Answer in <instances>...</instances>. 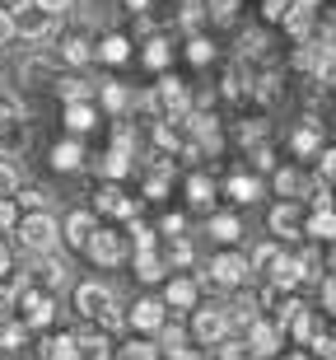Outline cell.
<instances>
[{"label": "cell", "mask_w": 336, "mask_h": 360, "mask_svg": "<svg viewBox=\"0 0 336 360\" xmlns=\"http://www.w3.org/2000/svg\"><path fill=\"white\" fill-rule=\"evenodd\" d=\"M19 243H24L28 253H42V257H47L56 243H61V225H56L47 211H33L24 225H19Z\"/></svg>", "instance_id": "obj_1"}, {"label": "cell", "mask_w": 336, "mask_h": 360, "mask_svg": "<svg viewBox=\"0 0 336 360\" xmlns=\"http://www.w3.org/2000/svg\"><path fill=\"white\" fill-rule=\"evenodd\" d=\"M10 24H14V33H19V38H33V42H42L47 33H52V10H42L38 0H14Z\"/></svg>", "instance_id": "obj_2"}, {"label": "cell", "mask_w": 336, "mask_h": 360, "mask_svg": "<svg viewBox=\"0 0 336 360\" xmlns=\"http://www.w3.org/2000/svg\"><path fill=\"white\" fill-rule=\"evenodd\" d=\"M229 309H220V304H206V309H196L191 314V337L196 342H206V347H215V342H224L229 337Z\"/></svg>", "instance_id": "obj_3"}, {"label": "cell", "mask_w": 336, "mask_h": 360, "mask_svg": "<svg viewBox=\"0 0 336 360\" xmlns=\"http://www.w3.org/2000/svg\"><path fill=\"white\" fill-rule=\"evenodd\" d=\"M75 309H80L84 319H103L112 309V290L103 281H84V285H75Z\"/></svg>", "instance_id": "obj_4"}, {"label": "cell", "mask_w": 336, "mask_h": 360, "mask_svg": "<svg viewBox=\"0 0 336 360\" xmlns=\"http://www.w3.org/2000/svg\"><path fill=\"white\" fill-rule=\"evenodd\" d=\"M248 281V262L234 253H220L215 262H210V285H220V290H234V285H243Z\"/></svg>", "instance_id": "obj_5"}, {"label": "cell", "mask_w": 336, "mask_h": 360, "mask_svg": "<svg viewBox=\"0 0 336 360\" xmlns=\"http://www.w3.org/2000/svg\"><path fill=\"white\" fill-rule=\"evenodd\" d=\"M84 248H89V257H94L98 267H117V262H121V239H117V229H94Z\"/></svg>", "instance_id": "obj_6"}, {"label": "cell", "mask_w": 336, "mask_h": 360, "mask_svg": "<svg viewBox=\"0 0 336 360\" xmlns=\"http://www.w3.org/2000/svg\"><path fill=\"white\" fill-rule=\"evenodd\" d=\"M248 328H253V333H248V351H253V356H276V351H281V328H276V323H248Z\"/></svg>", "instance_id": "obj_7"}, {"label": "cell", "mask_w": 336, "mask_h": 360, "mask_svg": "<svg viewBox=\"0 0 336 360\" xmlns=\"http://www.w3.org/2000/svg\"><path fill=\"white\" fill-rule=\"evenodd\" d=\"M131 328H135V333H145V337H154L163 328V304H159V300H140V304L131 309Z\"/></svg>", "instance_id": "obj_8"}, {"label": "cell", "mask_w": 336, "mask_h": 360, "mask_svg": "<svg viewBox=\"0 0 336 360\" xmlns=\"http://www.w3.org/2000/svg\"><path fill=\"white\" fill-rule=\"evenodd\" d=\"M89 234H94V215H84V211H75L61 225V239L70 243V248H80V243H89Z\"/></svg>", "instance_id": "obj_9"}, {"label": "cell", "mask_w": 336, "mask_h": 360, "mask_svg": "<svg viewBox=\"0 0 336 360\" xmlns=\"http://www.w3.org/2000/svg\"><path fill=\"white\" fill-rule=\"evenodd\" d=\"M24 314H28L33 328H42V323H52V300L38 295V290H24Z\"/></svg>", "instance_id": "obj_10"}, {"label": "cell", "mask_w": 336, "mask_h": 360, "mask_svg": "<svg viewBox=\"0 0 336 360\" xmlns=\"http://www.w3.org/2000/svg\"><path fill=\"white\" fill-rule=\"evenodd\" d=\"M267 276H271V285L290 290V285H299V281H304V262H290V257H281V262H276Z\"/></svg>", "instance_id": "obj_11"}, {"label": "cell", "mask_w": 336, "mask_h": 360, "mask_svg": "<svg viewBox=\"0 0 336 360\" xmlns=\"http://www.w3.org/2000/svg\"><path fill=\"white\" fill-rule=\"evenodd\" d=\"M80 342L75 337H56V342H47V351H42V360H80Z\"/></svg>", "instance_id": "obj_12"}, {"label": "cell", "mask_w": 336, "mask_h": 360, "mask_svg": "<svg viewBox=\"0 0 336 360\" xmlns=\"http://www.w3.org/2000/svg\"><path fill=\"white\" fill-rule=\"evenodd\" d=\"M238 234H243V225L234 220V215H215V220H210V239H220V243H234Z\"/></svg>", "instance_id": "obj_13"}, {"label": "cell", "mask_w": 336, "mask_h": 360, "mask_svg": "<svg viewBox=\"0 0 336 360\" xmlns=\"http://www.w3.org/2000/svg\"><path fill=\"white\" fill-rule=\"evenodd\" d=\"M168 304L173 309H191L196 304V285H191V281H173V285H168Z\"/></svg>", "instance_id": "obj_14"}, {"label": "cell", "mask_w": 336, "mask_h": 360, "mask_svg": "<svg viewBox=\"0 0 336 360\" xmlns=\"http://www.w3.org/2000/svg\"><path fill=\"white\" fill-rule=\"evenodd\" d=\"M135 276H140V281H159L163 276V262L149 253V248H140V257H135Z\"/></svg>", "instance_id": "obj_15"}, {"label": "cell", "mask_w": 336, "mask_h": 360, "mask_svg": "<svg viewBox=\"0 0 336 360\" xmlns=\"http://www.w3.org/2000/svg\"><path fill=\"white\" fill-rule=\"evenodd\" d=\"M271 229H276V234H295V229H299V211H295V206H276Z\"/></svg>", "instance_id": "obj_16"}, {"label": "cell", "mask_w": 336, "mask_h": 360, "mask_svg": "<svg viewBox=\"0 0 336 360\" xmlns=\"http://www.w3.org/2000/svg\"><path fill=\"white\" fill-rule=\"evenodd\" d=\"M257 192H262L257 178H229V197L234 201H257Z\"/></svg>", "instance_id": "obj_17"}, {"label": "cell", "mask_w": 336, "mask_h": 360, "mask_svg": "<svg viewBox=\"0 0 336 360\" xmlns=\"http://www.w3.org/2000/svg\"><path fill=\"white\" fill-rule=\"evenodd\" d=\"M80 160H84V150L75 146V141H66V146H56V150H52V164H56V169H75Z\"/></svg>", "instance_id": "obj_18"}, {"label": "cell", "mask_w": 336, "mask_h": 360, "mask_svg": "<svg viewBox=\"0 0 336 360\" xmlns=\"http://www.w3.org/2000/svg\"><path fill=\"white\" fill-rule=\"evenodd\" d=\"M309 234H318V239H332L336 234V215L327 211V206H318V215L309 220Z\"/></svg>", "instance_id": "obj_19"}, {"label": "cell", "mask_w": 336, "mask_h": 360, "mask_svg": "<svg viewBox=\"0 0 336 360\" xmlns=\"http://www.w3.org/2000/svg\"><path fill=\"white\" fill-rule=\"evenodd\" d=\"M117 360H159V347L154 342H131V347H121Z\"/></svg>", "instance_id": "obj_20"}, {"label": "cell", "mask_w": 336, "mask_h": 360, "mask_svg": "<svg viewBox=\"0 0 336 360\" xmlns=\"http://www.w3.org/2000/svg\"><path fill=\"white\" fill-rule=\"evenodd\" d=\"M215 347H220V360H253V351L243 347V342H229L224 337V342H215Z\"/></svg>", "instance_id": "obj_21"}, {"label": "cell", "mask_w": 336, "mask_h": 360, "mask_svg": "<svg viewBox=\"0 0 336 360\" xmlns=\"http://www.w3.org/2000/svg\"><path fill=\"white\" fill-rule=\"evenodd\" d=\"M98 56H103V61H126V38H108L98 47Z\"/></svg>", "instance_id": "obj_22"}, {"label": "cell", "mask_w": 336, "mask_h": 360, "mask_svg": "<svg viewBox=\"0 0 336 360\" xmlns=\"http://www.w3.org/2000/svg\"><path fill=\"white\" fill-rule=\"evenodd\" d=\"M66 122H70V131H89V127H94V112H89V108H70Z\"/></svg>", "instance_id": "obj_23"}, {"label": "cell", "mask_w": 336, "mask_h": 360, "mask_svg": "<svg viewBox=\"0 0 336 360\" xmlns=\"http://www.w3.org/2000/svg\"><path fill=\"white\" fill-rule=\"evenodd\" d=\"M14 187H19V169H14V164H5V160H0V197H10Z\"/></svg>", "instance_id": "obj_24"}, {"label": "cell", "mask_w": 336, "mask_h": 360, "mask_svg": "<svg viewBox=\"0 0 336 360\" xmlns=\"http://www.w3.org/2000/svg\"><path fill=\"white\" fill-rule=\"evenodd\" d=\"M14 225H19V211H14L10 197H0V234H10Z\"/></svg>", "instance_id": "obj_25"}, {"label": "cell", "mask_w": 336, "mask_h": 360, "mask_svg": "<svg viewBox=\"0 0 336 360\" xmlns=\"http://www.w3.org/2000/svg\"><path fill=\"white\" fill-rule=\"evenodd\" d=\"M187 197H191V206H206V201H210V183H206V178H191Z\"/></svg>", "instance_id": "obj_26"}, {"label": "cell", "mask_w": 336, "mask_h": 360, "mask_svg": "<svg viewBox=\"0 0 336 360\" xmlns=\"http://www.w3.org/2000/svg\"><path fill=\"white\" fill-rule=\"evenodd\" d=\"M19 342H24V328H14V323H10V328H0V356H5V351H14Z\"/></svg>", "instance_id": "obj_27"}, {"label": "cell", "mask_w": 336, "mask_h": 360, "mask_svg": "<svg viewBox=\"0 0 336 360\" xmlns=\"http://www.w3.org/2000/svg\"><path fill=\"white\" fill-rule=\"evenodd\" d=\"M98 211H117V215H131V206H126V201H121L117 192H103V197H98Z\"/></svg>", "instance_id": "obj_28"}, {"label": "cell", "mask_w": 336, "mask_h": 360, "mask_svg": "<svg viewBox=\"0 0 336 360\" xmlns=\"http://www.w3.org/2000/svg\"><path fill=\"white\" fill-rule=\"evenodd\" d=\"M66 61H89V42H84V38H70L66 42Z\"/></svg>", "instance_id": "obj_29"}, {"label": "cell", "mask_w": 336, "mask_h": 360, "mask_svg": "<svg viewBox=\"0 0 336 360\" xmlns=\"http://www.w3.org/2000/svg\"><path fill=\"white\" fill-rule=\"evenodd\" d=\"M47 285H66V262H61V257L47 262Z\"/></svg>", "instance_id": "obj_30"}, {"label": "cell", "mask_w": 336, "mask_h": 360, "mask_svg": "<svg viewBox=\"0 0 336 360\" xmlns=\"http://www.w3.org/2000/svg\"><path fill=\"white\" fill-rule=\"evenodd\" d=\"M313 146H318V131H313V127H309V131H295V150H299V155H309Z\"/></svg>", "instance_id": "obj_31"}, {"label": "cell", "mask_w": 336, "mask_h": 360, "mask_svg": "<svg viewBox=\"0 0 336 360\" xmlns=\"http://www.w3.org/2000/svg\"><path fill=\"white\" fill-rule=\"evenodd\" d=\"M103 98H108V108H126V89H117V84H108Z\"/></svg>", "instance_id": "obj_32"}, {"label": "cell", "mask_w": 336, "mask_h": 360, "mask_svg": "<svg viewBox=\"0 0 336 360\" xmlns=\"http://www.w3.org/2000/svg\"><path fill=\"white\" fill-rule=\"evenodd\" d=\"M103 169H108V174H126V155H108V164H103Z\"/></svg>", "instance_id": "obj_33"}, {"label": "cell", "mask_w": 336, "mask_h": 360, "mask_svg": "<svg viewBox=\"0 0 336 360\" xmlns=\"http://www.w3.org/2000/svg\"><path fill=\"white\" fill-rule=\"evenodd\" d=\"M276 183H281V192H299V174H281Z\"/></svg>", "instance_id": "obj_34"}, {"label": "cell", "mask_w": 336, "mask_h": 360, "mask_svg": "<svg viewBox=\"0 0 336 360\" xmlns=\"http://www.w3.org/2000/svg\"><path fill=\"white\" fill-rule=\"evenodd\" d=\"M5 38H14V24H10V14L0 10V42H5Z\"/></svg>", "instance_id": "obj_35"}, {"label": "cell", "mask_w": 336, "mask_h": 360, "mask_svg": "<svg viewBox=\"0 0 336 360\" xmlns=\"http://www.w3.org/2000/svg\"><path fill=\"white\" fill-rule=\"evenodd\" d=\"M323 300H327V309H336V276L323 285Z\"/></svg>", "instance_id": "obj_36"}, {"label": "cell", "mask_w": 336, "mask_h": 360, "mask_svg": "<svg viewBox=\"0 0 336 360\" xmlns=\"http://www.w3.org/2000/svg\"><path fill=\"white\" fill-rule=\"evenodd\" d=\"M24 201H28V211H42L47 206V197H38V192H24Z\"/></svg>", "instance_id": "obj_37"}, {"label": "cell", "mask_w": 336, "mask_h": 360, "mask_svg": "<svg viewBox=\"0 0 336 360\" xmlns=\"http://www.w3.org/2000/svg\"><path fill=\"white\" fill-rule=\"evenodd\" d=\"M234 5H238V0H215V14H220V19H229V14H234Z\"/></svg>", "instance_id": "obj_38"}, {"label": "cell", "mask_w": 336, "mask_h": 360, "mask_svg": "<svg viewBox=\"0 0 336 360\" xmlns=\"http://www.w3.org/2000/svg\"><path fill=\"white\" fill-rule=\"evenodd\" d=\"M38 5H42V10H52V14H61V10L70 5V0H38Z\"/></svg>", "instance_id": "obj_39"}, {"label": "cell", "mask_w": 336, "mask_h": 360, "mask_svg": "<svg viewBox=\"0 0 336 360\" xmlns=\"http://www.w3.org/2000/svg\"><path fill=\"white\" fill-rule=\"evenodd\" d=\"M10 267V253H5V243H0V271Z\"/></svg>", "instance_id": "obj_40"}, {"label": "cell", "mask_w": 336, "mask_h": 360, "mask_svg": "<svg viewBox=\"0 0 336 360\" xmlns=\"http://www.w3.org/2000/svg\"><path fill=\"white\" fill-rule=\"evenodd\" d=\"M126 5H131V10H145V0H126Z\"/></svg>", "instance_id": "obj_41"}, {"label": "cell", "mask_w": 336, "mask_h": 360, "mask_svg": "<svg viewBox=\"0 0 336 360\" xmlns=\"http://www.w3.org/2000/svg\"><path fill=\"white\" fill-rule=\"evenodd\" d=\"M285 360H304V356H285Z\"/></svg>", "instance_id": "obj_42"}, {"label": "cell", "mask_w": 336, "mask_h": 360, "mask_svg": "<svg viewBox=\"0 0 336 360\" xmlns=\"http://www.w3.org/2000/svg\"><path fill=\"white\" fill-rule=\"evenodd\" d=\"M332 267H336V253H332Z\"/></svg>", "instance_id": "obj_43"}, {"label": "cell", "mask_w": 336, "mask_h": 360, "mask_svg": "<svg viewBox=\"0 0 336 360\" xmlns=\"http://www.w3.org/2000/svg\"><path fill=\"white\" fill-rule=\"evenodd\" d=\"M5 5H14V0H5Z\"/></svg>", "instance_id": "obj_44"}]
</instances>
